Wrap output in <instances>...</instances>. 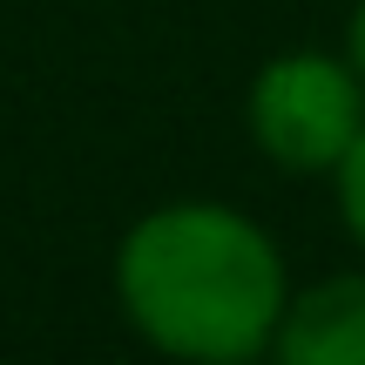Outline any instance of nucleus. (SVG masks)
<instances>
[{"instance_id":"nucleus-2","label":"nucleus","mask_w":365,"mask_h":365,"mask_svg":"<svg viewBox=\"0 0 365 365\" xmlns=\"http://www.w3.org/2000/svg\"><path fill=\"white\" fill-rule=\"evenodd\" d=\"M244 122L264 163L291 176H331L365 129V81L345 54H325V48L271 54L250 75Z\"/></svg>"},{"instance_id":"nucleus-3","label":"nucleus","mask_w":365,"mask_h":365,"mask_svg":"<svg viewBox=\"0 0 365 365\" xmlns=\"http://www.w3.org/2000/svg\"><path fill=\"white\" fill-rule=\"evenodd\" d=\"M271 365H365V271H331L284 298Z\"/></svg>"},{"instance_id":"nucleus-1","label":"nucleus","mask_w":365,"mask_h":365,"mask_svg":"<svg viewBox=\"0 0 365 365\" xmlns=\"http://www.w3.org/2000/svg\"><path fill=\"white\" fill-rule=\"evenodd\" d=\"M284 250L230 203H156L115 244V304L149 352L176 365L264 359L284 318Z\"/></svg>"},{"instance_id":"nucleus-6","label":"nucleus","mask_w":365,"mask_h":365,"mask_svg":"<svg viewBox=\"0 0 365 365\" xmlns=\"http://www.w3.org/2000/svg\"><path fill=\"white\" fill-rule=\"evenodd\" d=\"M203 365H271V359H203Z\"/></svg>"},{"instance_id":"nucleus-5","label":"nucleus","mask_w":365,"mask_h":365,"mask_svg":"<svg viewBox=\"0 0 365 365\" xmlns=\"http://www.w3.org/2000/svg\"><path fill=\"white\" fill-rule=\"evenodd\" d=\"M345 61H352L359 81H365V0L352 7V27H345Z\"/></svg>"},{"instance_id":"nucleus-4","label":"nucleus","mask_w":365,"mask_h":365,"mask_svg":"<svg viewBox=\"0 0 365 365\" xmlns=\"http://www.w3.org/2000/svg\"><path fill=\"white\" fill-rule=\"evenodd\" d=\"M331 182H339V217H345V230H352V244L365 250V129H359V143L345 149V163L331 170Z\"/></svg>"}]
</instances>
